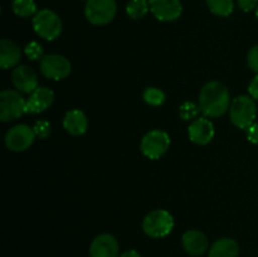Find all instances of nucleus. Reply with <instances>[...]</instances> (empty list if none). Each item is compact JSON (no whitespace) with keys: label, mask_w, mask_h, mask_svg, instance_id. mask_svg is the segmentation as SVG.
<instances>
[{"label":"nucleus","mask_w":258,"mask_h":257,"mask_svg":"<svg viewBox=\"0 0 258 257\" xmlns=\"http://www.w3.org/2000/svg\"><path fill=\"white\" fill-rule=\"evenodd\" d=\"M199 107L206 117H219L231 107V95L219 81L206 83L199 93Z\"/></svg>","instance_id":"1"},{"label":"nucleus","mask_w":258,"mask_h":257,"mask_svg":"<svg viewBox=\"0 0 258 257\" xmlns=\"http://www.w3.org/2000/svg\"><path fill=\"white\" fill-rule=\"evenodd\" d=\"M232 123L241 130H248L257 117V106L251 96L241 95L233 98L229 107Z\"/></svg>","instance_id":"2"},{"label":"nucleus","mask_w":258,"mask_h":257,"mask_svg":"<svg viewBox=\"0 0 258 257\" xmlns=\"http://www.w3.org/2000/svg\"><path fill=\"white\" fill-rule=\"evenodd\" d=\"M174 217L166 209H154L143 219V231L151 238H163L171 233Z\"/></svg>","instance_id":"3"},{"label":"nucleus","mask_w":258,"mask_h":257,"mask_svg":"<svg viewBox=\"0 0 258 257\" xmlns=\"http://www.w3.org/2000/svg\"><path fill=\"white\" fill-rule=\"evenodd\" d=\"M33 29L45 40H55L62 33V20L57 13L50 9H42L33 17Z\"/></svg>","instance_id":"4"},{"label":"nucleus","mask_w":258,"mask_h":257,"mask_svg":"<svg viewBox=\"0 0 258 257\" xmlns=\"http://www.w3.org/2000/svg\"><path fill=\"white\" fill-rule=\"evenodd\" d=\"M27 113V100L19 91L4 90L0 93V120L10 122Z\"/></svg>","instance_id":"5"},{"label":"nucleus","mask_w":258,"mask_h":257,"mask_svg":"<svg viewBox=\"0 0 258 257\" xmlns=\"http://www.w3.org/2000/svg\"><path fill=\"white\" fill-rule=\"evenodd\" d=\"M117 13L115 0H86L85 15L93 25H106L111 23Z\"/></svg>","instance_id":"6"},{"label":"nucleus","mask_w":258,"mask_h":257,"mask_svg":"<svg viewBox=\"0 0 258 257\" xmlns=\"http://www.w3.org/2000/svg\"><path fill=\"white\" fill-rule=\"evenodd\" d=\"M170 146V138L165 131L151 130L141 139L140 149L146 158L151 160L160 159Z\"/></svg>","instance_id":"7"},{"label":"nucleus","mask_w":258,"mask_h":257,"mask_svg":"<svg viewBox=\"0 0 258 257\" xmlns=\"http://www.w3.org/2000/svg\"><path fill=\"white\" fill-rule=\"evenodd\" d=\"M40 71L44 77L53 81H60L70 76L72 65L64 55L47 54L40 59Z\"/></svg>","instance_id":"8"},{"label":"nucleus","mask_w":258,"mask_h":257,"mask_svg":"<svg viewBox=\"0 0 258 257\" xmlns=\"http://www.w3.org/2000/svg\"><path fill=\"white\" fill-rule=\"evenodd\" d=\"M35 138L37 135H35L33 127L25 125V123H20L8 131L4 140L5 145L9 150L20 153V151H25L27 149H29L34 143Z\"/></svg>","instance_id":"9"},{"label":"nucleus","mask_w":258,"mask_h":257,"mask_svg":"<svg viewBox=\"0 0 258 257\" xmlns=\"http://www.w3.org/2000/svg\"><path fill=\"white\" fill-rule=\"evenodd\" d=\"M150 12L160 22H174L183 12L180 0H149Z\"/></svg>","instance_id":"10"},{"label":"nucleus","mask_w":258,"mask_h":257,"mask_svg":"<svg viewBox=\"0 0 258 257\" xmlns=\"http://www.w3.org/2000/svg\"><path fill=\"white\" fill-rule=\"evenodd\" d=\"M214 125L209 118L197 117L191 121L188 128V135L191 143L197 145H207L214 138Z\"/></svg>","instance_id":"11"},{"label":"nucleus","mask_w":258,"mask_h":257,"mask_svg":"<svg viewBox=\"0 0 258 257\" xmlns=\"http://www.w3.org/2000/svg\"><path fill=\"white\" fill-rule=\"evenodd\" d=\"M90 257H118V243L115 236L110 233L96 236L91 242Z\"/></svg>","instance_id":"12"},{"label":"nucleus","mask_w":258,"mask_h":257,"mask_svg":"<svg viewBox=\"0 0 258 257\" xmlns=\"http://www.w3.org/2000/svg\"><path fill=\"white\" fill-rule=\"evenodd\" d=\"M12 82L19 92L32 93L38 88L37 73L28 66H18L12 75Z\"/></svg>","instance_id":"13"},{"label":"nucleus","mask_w":258,"mask_h":257,"mask_svg":"<svg viewBox=\"0 0 258 257\" xmlns=\"http://www.w3.org/2000/svg\"><path fill=\"white\" fill-rule=\"evenodd\" d=\"M54 101V92L48 87H38L37 90L30 93L27 100V112L28 113H40L53 105Z\"/></svg>","instance_id":"14"},{"label":"nucleus","mask_w":258,"mask_h":257,"mask_svg":"<svg viewBox=\"0 0 258 257\" xmlns=\"http://www.w3.org/2000/svg\"><path fill=\"white\" fill-rule=\"evenodd\" d=\"M181 244L191 256H202L208 249L209 242L203 232L198 229H189L181 237Z\"/></svg>","instance_id":"15"},{"label":"nucleus","mask_w":258,"mask_h":257,"mask_svg":"<svg viewBox=\"0 0 258 257\" xmlns=\"http://www.w3.org/2000/svg\"><path fill=\"white\" fill-rule=\"evenodd\" d=\"M63 127L66 128L68 134L73 136L83 135L88 127L87 116L83 111L78 110V108H73V110L68 111L64 115Z\"/></svg>","instance_id":"16"},{"label":"nucleus","mask_w":258,"mask_h":257,"mask_svg":"<svg viewBox=\"0 0 258 257\" xmlns=\"http://www.w3.org/2000/svg\"><path fill=\"white\" fill-rule=\"evenodd\" d=\"M22 52L17 43L10 39L0 40V66L3 70L15 67L20 62Z\"/></svg>","instance_id":"17"},{"label":"nucleus","mask_w":258,"mask_h":257,"mask_svg":"<svg viewBox=\"0 0 258 257\" xmlns=\"http://www.w3.org/2000/svg\"><path fill=\"white\" fill-rule=\"evenodd\" d=\"M239 246L234 239L223 237L214 242L209 248L208 257H238Z\"/></svg>","instance_id":"18"},{"label":"nucleus","mask_w":258,"mask_h":257,"mask_svg":"<svg viewBox=\"0 0 258 257\" xmlns=\"http://www.w3.org/2000/svg\"><path fill=\"white\" fill-rule=\"evenodd\" d=\"M12 9L20 18L34 17L37 14V4L34 0H13Z\"/></svg>","instance_id":"19"},{"label":"nucleus","mask_w":258,"mask_h":257,"mask_svg":"<svg viewBox=\"0 0 258 257\" xmlns=\"http://www.w3.org/2000/svg\"><path fill=\"white\" fill-rule=\"evenodd\" d=\"M150 10L149 0H130L126 5V13L128 18L134 20H139L145 17Z\"/></svg>","instance_id":"20"},{"label":"nucleus","mask_w":258,"mask_h":257,"mask_svg":"<svg viewBox=\"0 0 258 257\" xmlns=\"http://www.w3.org/2000/svg\"><path fill=\"white\" fill-rule=\"evenodd\" d=\"M209 10L214 15L226 18L233 13L234 3L233 0H206Z\"/></svg>","instance_id":"21"},{"label":"nucleus","mask_w":258,"mask_h":257,"mask_svg":"<svg viewBox=\"0 0 258 257\" xmlns=\"http://www.w3.org/2000/svg\"><path fill=\"white\" fill-rule=\"evenodd\" d=\"M143 98L148 105L161 106L165 102V93L158 87H148L143 92Z\"/></svg>","instance_id":"22"},{"label":"nucleus","mask_w":258,"mask_h":257,"mask_svg":"<svg viewBox=\"0 0 258 257\" xmlns=\"http://www.w3.org/2000/svg\"><path fill=\"white\" fill-rule=\"evenodd\" d=\"M199 111H201V107L194 102H189V101L180 106V116L184 120H193L198 116Z\"/></svg>","instance_id":"23"},{"label":"nucleus","mask_w":258,"mask_h":257,"mask_svg":"<svg viewBox=\"0 0 258 257\" xmlns=\"http://www.w3.org/2000/svg\"><path fill=\"white\" fill-rule=\"evenodd\" d=\"M24 53L25 55L32 60H37L44 57V55H43V47L38 42L28 43L24 48Z\"/></svg>","instance_id":"24"},{"label":"nucleus","mask_w":258,"mask_h":257,"mask_svg":"<svg viewBox=\"0 0 258 257\" xmlns=\"http://www.w3.org/2000/svg\"><path fill=\"white\" fill-rule=\"evenodd\" d=\"M33 130H34L35 135L39 139H47L50 135V131H52L50 130V123L45 120L37 121Z\"/></svg>","instance_id":"25"},{"label":"nucleus","mask_w":258,"mask_h":257,"mask_svg":"<svg viewBox=\"0 0 258 257\" xmlns=\"http://www.w3.org/2000/svg\"><path fill=\"white\" fill-rule=\"evenodd\" d=\"M247 63H248V67L258 75V44L249 49L247 54Z\"/></svg>","instance_id":"26"},{"label":"nucleus","mask_w":258,"mask_h":257,"mask_svg":"<svg viewBox=\"0 0 258 257\" xmlns=\"http://www.w3.org/2000/svg\"><path fill=\"white\" fill-rule=\"evenodd\" d=\"M237 3H238L239 9L246 13L252 12L258 7V0H237Z\"/></svg>","instance_id":"27"},{"label":"nucleus","mask_w":258,"mask_h":257,"mask_svg":"<svg viewBox=\"0 0 258 257\" xmlns=\"http://www.w3.org/2000/svg\"><path fill=\"white\" fill-rule=\"evenodd\" d=\"M247 139L249 143L258 145V122H254L251 127L247 130Z\"/></svg>","instance_id":"28"},{"label":"nucleus","mask_w":258,"mask_h":257,"mask_svg":"<svg viewBox=\"0 0 258 257\" xmlns=\"http://www.w3.org/2000/svg\"><path fill=\"white\" fill-rule=\"evenodd\" d=\"M248 93L254 101H258V75L251 81V83H249Z\"/></svg>","instance_id":"29"},{"label":"nucleus","mask_w":258,"mask_h":257,"mask_svg":"<svg viewBox=\"0 0 258 257\" xmlns=\"http://www.w3.org/2000/svg\"><path fill=\"white\" fill-rule=\"evenodd\" d=\"M118 257H141V254L139 253L136 249H127L123 253H121Z\"/></svg>","instance_id":"30"},{"label":"nucleus","mask_w":258,"mask_h":257,"mask_svg":"<svg viewBox=\"0 0 258 257\" xmlns=\"http://www.w3.org/2000/svg\"><path fill=\"white\" fill-rule=\"evenodd\" d=\"M256 17H257V19H258V7H257V9H256Z\"/></svg>","instance_id":"31"}]
</instances>
